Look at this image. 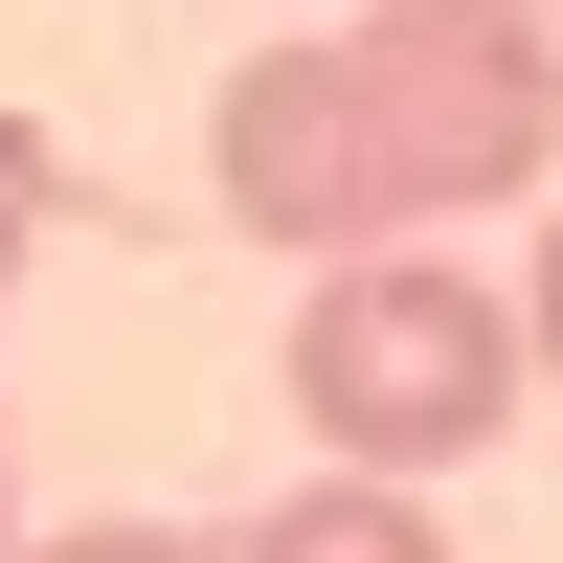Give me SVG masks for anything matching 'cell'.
<instances>
[{"instance_id":"obj_1","label":"cell","mask_w":563,"mask_h":563,"mask_svg":"<svg viewBox=\"0 0 563 563\" xmlns=\"http://www.w3.org/2000/svg\"><path fill=\"white\" fill-rule=\"evenodd\" d=\"M225 225L294 271L339 249H429V225L519 203L563 158V0H339L316 45H249L203 113Z\"/></svg>"},{"instance_id":"obj_2","label":"cell","mask_w":563,"mask_h":563,"mask_svg":"<svg viewBox=\"0 0 563 563\" xmlns=\"http://www.w3.org/2000/svg\"><path fill=\"white\" fill-rule=\"evenodd\" d=\"M519 406H541V339H519L496 271H451V249H339V271H316L294 429L339 451V474H474Z\"/></svg>"},{"instance_id":"obj_3","label":"cell","mask_w":563,"mask_h":563,"mask_svg":"<svg viewBox=\"0 0 563 563\" xmlns=\"http://www.w3.org/2000/svg\"><path fill=\"white\" fill-rule=\"evenodd\" d=\"M225 563H451V519H429V474H339V451H316Z\"/></svg>"},{"instance_id":"obj_4","label":"cell","mask_w":563,"mask_h":563,"mask_svg":"<svg viewBox=\"0 0 563 563\" xmlns=\"http://www.w3.org/2000/svg\"><path fill=\"white\" fill-rule=\"evenodd\" d=\"M23 563H225V541H180V519H45Z\"/></svg>"},{"instance_id":"obj_5","label":"cell","mask_w":563,"mask_h":563,"mask_svg":"<svg viewBox=\"0 0 563 563\" xmlns=\"http://www.w3.org/2000/svg\"><path fill=\"white\" fill-rule=\"evenodd\" d=\"M23 249H45V135L0 113V294H23Z\"/></svg>"},{"instance_id":"obj_6","label":"cell","mask_w":563,"mask_h":563,"mask_svg":"<svg viewBox=\"0 0 563 563\" xmlns=\"http://www.w3.org/2000/svg\"><path fill=\"white\" fill-rule=\"evenodd\" d=\"M519 339H541V384H563V203H541V249H519Z\"/></svg>"},{"instance_id":"obj_7","label":"cell","mask_w":563,"mask_h":563,"mask_svg":"<svg viewBox=\"0 0 563 563\" xmlns=\"http://www.w3.org/2000/svg\"><path fill=\"white\" fill-rule=\"evenodd\" d=\"M0 563H23V429H0Z\"/></svg>"}]
</instances>
